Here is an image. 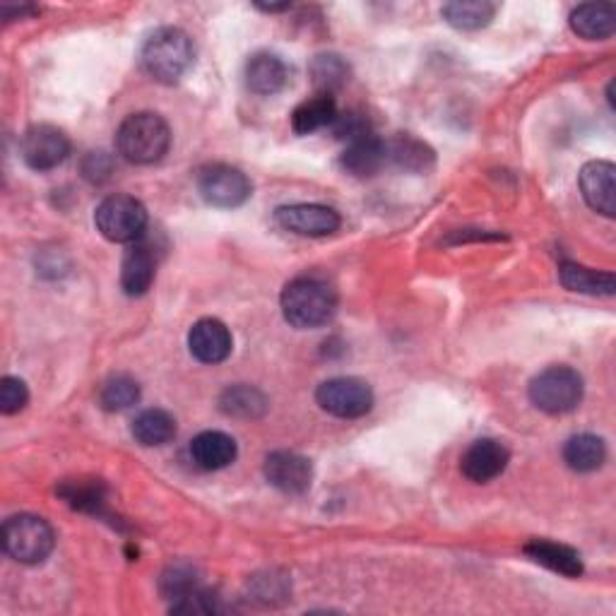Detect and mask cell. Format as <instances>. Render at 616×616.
Returning <instances> with one entry per match:
<instances>
[{"label":"cell","mask_w":616,"mask_h":616,"mask_svg":"<svg viewBox=\"0 0 616 616\" xmlns=\"http://www.w3.org/2000/svg\"><path fill=\"white\" fill-rule=\"evenodd\" d=\"M284 321L299 330H313L333 321L337 311V292L325 277L301 275L284 287L282 296Z\"/></svg>","instance_id":"6da1fadb"},{"label":"cell","mask_w":616,"mask_h":616,"mask_svg":"<svg viewBox=\"0 0 616 616\" xmlns=\"http://www.w3.org/2000/svg\"><path fill=\"white\" fill-rule=\"evenodd\" d=\"M193 42L179 27H162L152 32L140 51L142 70L152 80L162 82V85L179 82L188 73V68L193 66Z\"/></svg>","instance_id":"7a4b0ae2"},{"label":"cell","mask_w":616,"mask_h":616,"mask_svg":"<svg viewBox=\"0 0 616 616\" xmlns=\"http://www.w3.org/2000/svg\"><path fill=\"white\" fill-rule=\"evenodd\" d=\"M171 147V130L162 116L140 111L128 116L116 133V150L138 167L159 162Z\"/></svg>","instance_id":"3957f363"},{"label":"cell","mask_w":616,"mask_h":616,"mask_svg":"<svg viewBox=\"0 0 616 616\" xmlns=\"http://www.w3.org/2000/svg\"><path fill=\"white\" fill-rule=\"evenodd\" d=\"M56 547L54 528L39 516L20 513L3 523V549L10 559L37 566L49 559Z\"/></svg>","instance_id":"277c9868"},{"label":"cell","mask_w":616,"mask_h":616,"mask_svg":"<svg viewBox=\"0 0 616 616\" xmlns=\"http://www.w3.org/2000/svg\"><path fill=\"white\" fill-rule=\"evenodd\" d=\"M530 400L547 414H568L583 400V376L568 366H549L530 381Z\"/></svg>","instance_id":"5b68a950"},{"label":"cell","mask_w":616,"mask_h":616,"mask_svg":"<svg viewBox=\"0 0 616 616\" xmlns=\"http://www.w3.org/2000/svg\"><path fill=\"white\" fill-rule=\"evenodd\" d=\"M94 224L106 241L135 244L147 229V210L130 196H111L94 212Z\"/></svg>","instance_id":"8992f818"},{"label":"cell","mask_w":616,"mask_h":616,"mask_svg":"<svg viewBox=\"0 0 616 616\" xmlns=\"http://www.w3.org/2000/svg\"><path fill=\"white\" fill-rule=\"evenodd\" d=\"M316 402L323 412L340 419H357L374 407V390L362 378L340 376L330 378L316 390Z\"/></svg>","instance_id":"52a82bcc"},{"label":"cell","mask_w":616,"mask_h":616,"mask_svg":"<svg viewBox=\"0 0 616 616\" xmlns=\"http://www.w3.org/2000/svg\"><path fill=\"white\" fill-rule=\"evenodd\" d=\"M198 191L212 208L232 210L251 198L253 186L241 169L229 167V164H212L200 171Z\"/></svg>","instance_id":"ba28073f"},{"label":"cell","mask_w":616,"mask_h":616,"mask_svg":"<svg viewBox=\"0 0 616 616\" xmlns=\"http://www.w3.org/2000/svg\"><path fill=\"white\" fill-rule=\"evenodd\" d=\"M22 159L34 171H51L68 159L70 140L56 126H32L22 138Z\"/></svg>","instance_id":"9c48e42d"},{"label":"cell","mask_w":616,"mask_h":616,"mask_svg":"<svg viewBox=\"0 0 616 616\" xmlns=\"http://www.w3.org/2000/svg\"><path fill=\"white\" fill-rule=\"evenodd\" d=\"M275 222L282 229L296 236H311V239H321V236H330L340 229L337 212L318 203L282 205L275 210Z\"/></svg>","instance_id":"30bf717a"},{"label":"cell","mask_w":616,"mask_h":616,"mask_svg":"<svg viewBox=\"0 0 616 616\" xmlns=\"http://www.w3.org/2000/svg\"><path fill=\"white\" fill-rule=\"evenodd\" d=\"M265 479L282 494H304L311 489L313 465L311 460L292 453V450H277L265 458Z\"/></svg>","instance_id":"8fae6325"},{"label":"cell","mask_w":616,"mask_h":616,"mask_svg":"<svg viewBox=\"0 0 616 616\" xmlns=\"http://www.w3.org/2000/svg\"><path fill=\"white\" fill-rule=\"evenodd\" d=\"M508 462H511V453L501 441H494V438H479V441L472 443L460 460V470L470 482L475 484H487L504 475Z\"/></svg>","instance_id":"7c38bea8"},{"label":"cell","mask_w":616,"mask_h":616,"mask_svg":"<svg viewBox=\"0 0 616 616\" xmlns=\"http://www.w3.org/2000/svg\"><path fill=\"white\" fill-rule=\"evenodd\" d=\"M580 193L585 203L604 217L616 212V169L612 162H588L580 171Z\"/></svg>","instance_id":"4fadbf2b"},{"label":"cell","mask_w":616,"mask_h":616,"mask_svg":"<svg viewBox=\"0 0 616 616\" xmlns=\"http://www.w3.org/2000/svg\"><path fill=\"white\" fill-rule=\"evenodd\" d=\"M188 350L200 364H222L232 354V333L217 318H203L188 333Z\"/></svg>","instance_id":"5bb4252c"},{"label":"cell","mask_w":616,"mask_h":616,"mask_svg":"<svg viewBox=\"0 0 616 616\" xmlns=\"http://www.w3.org/2000/svg\"><path fill=\"white\" fill-rule=\"evenodd\" d=\"M154 272H157V260L150 244L135 241L128 246L121 263V287L128 296H142L154 282Z\"/></svg>","instance_id":"9a60e30c"},{"label":"cell","mask_w":616,"mask_h":616,"mask_svg":"<svg viewBox=\"0 0 616 616\" xmlns=\"http://www.w3.org/2000/svg\"><path fill=\"white\" fill-rule=\"evenodd\" d=\"M386 162H388L386 142L381 138H376L374 133L350 142L340 157L342 169L352 176H357V179H366V176L378 174L386 167Z\"/></svg>","instance_id":"2e32d148"},{"label":"cell","mask_w":616,"mask_h":616,"mask_svg":"<svg viewBox=\"0 0 616 616\" xmlns=\"http://www.w3.org/2000/svg\"><path fill=\"white\" fill-rule=\"evenodd\" d=\"M239 455L236 441L224 431H203L193 438L191 443V458L200 470L215 472L229 467Z\"/></svg>","instance_id":"e0dca14e"},{"label":"cell","mask_w":616,"mask_h":616,"mask_svg":"<svg viewBox=\"0 0 616 616\" xmlns=\"http://www.w3.org/2000/svg\"><path fill=\"white\" fill-rule=\"evenodd\" d=\"M289 80V70L275 54H256L246 63V85L260 97H270L284 90Z\"/></svg>","instance_id":"ac0fdd59"},{"label":"cell","mask_w":616,"mask_h":616,"mask_svg":"<svg viewBox=\"0 0 616 616\" xmlns=\"http://www.w3.org/2000/svg\"><path fill=\"white\" fill-rule=\"evenodd\" d=\"M571 29L588 42L609 39L616 29V8L609 3H585L578 5L571 17Z\"/></svg>","instance_id":"d6986e66"},{"label":"cell","mask_w":616,"mask_h":616,"mask_svg":"<svg viewBox=\"0 0 616 616\" xmlns=\"http://www.w3.org/2000/svg\"><path fill=\"white\" fill-rule=\"evenodd\" d=\"M525 554L532 561L549 568L554 573H561L566 578H578L583 573V561L580 554L566 544H556L549 540H532L525 544Z\"/></svg>","instance_id":"ffe728a7"},{"label":"cell","mask_w":616,"mask_h":616,"mask_svg":"<svg viewBox=\"0 0 616 616\" xmlns=\"http://www.w3.org/2000/svg\"><path fill=\"white\" fill-rule=\"evenodd\" d=\"M337 118V104L333 94H316V97L301 102L292 114V128L299 135H311L316 130L333 126Z\"/></svg>","instance_id":"44dd1931"},{"label":"cell","mask_w":616,"mask_h":616,"mask_svg":"<svg viewBox=\"0 0 616 616\" xmlns=\"http://www.w3.org/2000/svg\"><path fill=\"white\" fill-rule=\"evenodd\" d=\"M559 277L566 289L578 292V294H590V296H612L616 289V280L612 272H600L585 265L571 263L564 260L559 268Z\"/></svg>","instance_id":"7402d4cb"},{"label":"cell","mask_w":616,"mask_h":616,"mask_svg":"<svg viewBox=\"0 0 616 616\" xmlns=\"http://www.w3.org/2000/svg\"><path fill=\"white\" fill-rule=\"evenodd\" d=\"M564 460L573 472H595L607 460V446L595 434H578L566 441Z\"/></svg>","instance_id":"603a6c76"},{"label":"cell","mask_w":616,"mask_h":616,"mask_svg":"<svg viewBox=\"0 0 616 616\" xmlns=\"http://www.w3.org/2000/svg\"><path fill=\"white\" fill-rule=\"evenodd\" d=\"M386 152L388 162H393L398 169L405 171L422 174L434 164V150L412 135H398L395 140L386 142Z\"/></svg>","instance_id":"cb8c5ba5"},{"label":"cell","mask_w":616,"mask_h":616,"mask_svg":"<svg viewBox=\"0 0 616 616\" xmlns=\"http://www.w3.org/2000/svg\"><path fill=\"white\" fill-rule=\"evenodd\" d=\"M133 438L145 448L164 446L176 436V419L164 410H145L133 422Z\"/></svg>","instance_id":"d4e9b609"},{"label":"cell","mask_w":616,"mask_h":616,"mask_svg":"<svg viewBox=\"0 0 616 616\" xmlns=\"http://www.w3.org/2000/svg\"><path fill=\"white\" fill-rule=\"evenodd\" d=\"M441 15L450 27L462 32H475L487 27L496 15V5L487 0H458V3L443 5Z\"/></svg>","instance_id":"484cf974"},{"label":"cell","mask_w":616,"mask_h":616,"mask_svg":"<svg viewBox=\"0 0 616 616\" xmlns=\"http://www.w3.org/2000/svg\"><path fill=\"white\" fill-rule=\"evenodd\" d=\"M99 402L106 412H123L140 402V386L126 374L111 376L99 390Z\"/></svg>","instance_id":"4316f807"},{"label":"cell","mask_w":616,"mask_h":616,"mask_svg":"<svg viewBox=\"0 0 616 616\" xmlns=\"http://www.w3.org/2000/svg\"><path fill=\"white\" fill-rule=\"evenodd\" d=\"M222 412L229 414V417H244V419H251V417H260V414L265 412V398L258 393L256 388H248V386H236L224 390V395L220 400Z\"/></svg>","instance_id":"83f0119b"},{"label":"cell","mask_w":616,"mask_h":616,"mask_svg":"<svg viewBox=\"0 0 616 616\" xmlns=\"http://www.w3.org/2000/svg\"><path fill=\"white\" fill-rule=\"evenodd\" d=\"M347 75H350L347 63L335 54L316 56V61L311 63V78L313 85L318 87V94H333V90L345 85Z\"/></svg>","instance_id":"f1b7e54d"},{"label":"cell","mask_w":616,"mask_h":616,"mask_svg":"<svg viewBox=\"0 0 616 616\" xmlns=\"http://www.w3.org/2000/svg\"><path fill=\"white\" fill-rule=\"evenodd\" d=\"M63 496L70 506L80 508V511H90V513H97L104 504V489L99 487V484H80V482L75 484L73 482L63 489Z\"/></svg>","instance_id":"f546056e"},{"label":"cell","mask_w":616,"mask_h":616,"mask_svg":"<svg viewBox=\"0 0 616 616\" xmlns=\"http://www.w3.org/2000/svg\"><path fill=\"white\" fill-rule=\"evenodd\" d=\"M29 390L25 381H20L15 376H5L0 381V412L3 414H17L27 407Z\"/></svg>","instance_id":"4dcf8cb0"},{"label":"cell","mask_w":616,"mask_h":616,"mask_svg":"<svg viewBox=\"0 0 616 616\" xmlns=\"http://www.w3.org/2000/svg\"><path fill=\"white\" fill-rule=\"evenodd\" d=\"M333 133H335V138L345 140L350 145V142H354V140H359L364 135H371L374 130H371L369 118H366L364 114L347 111V114H337L335 123H333Z\"/></svg>","instance_id":"1f68e13d"},{"label":"cell","mask_w":616,"mask_h":616,"mask_svg":"<svg viewBox=\"0 0 616 616\" xmlns=\"http://www.w3.org/2000/svg\"><path fill=\"white\" fill-rule=\"evenodd\" d=\"M171 612L176 614H215L220 612V604H217V597L210 595L208 590L196 588L191 592H186L183 597L174 600Z\"/></svg>","instance_id":"d6a6232c"},{"label":"cell","mask_w":616,"mask_h":616,"mask_svg":"<svg viewBox=\"0 0 616 616\" xmlns=\"http://www.w3.org/2000/svg\"><path fill=\"white\" fill-rule=\"evenodd\" d=\"M196 576L188 566H171L167 573L162 578V590L164 595L171 597V600H179L183 597L186 592L196 590Z\"/></svg>","instance_id":"836d02e7"},{"label":"cell","mask_w":616,"mask_h":616,"mask_svg":"<svg viewBox=\"0 0 616 616\" xmlns=\"http://www.w3.org/2000/svg\"><path fill=\"white\" fill-rule=\"evenodd\" d=\"M109 171H111V162L104 152H92L85 159V176L90 181H102L109 176Z\"/></svg>","instance_id":"e575fe53"}]
</instances>
